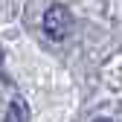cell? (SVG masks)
<instances>
[{"mask_svg": "<svg viewBox=\"0 0 122 122\" xmlns=\"http://www.w3.org/2000/svg\"><path fill=\"white\" fill-rule=\"evenodd\" d=\"M44 32L55 41H64L73 32V15L64 3H52L47 12H44Z\"/></svg>", "mask_w": 122, "mask_h": 122, "instance_id": "cell-1", "label": "cell"}, {"mask_svg": "<svg viewBox=\"0 0 122 122\" xmlns=\"http://www.w3.org/2000/svg\"><path fill=\"white\" fill-rule=\"evenodd\" d=\"M6 122H29V108H26V102L20 96L12 99L9 111H6Z\"/></svg>", "mask_w": 122, "mask_h": 122, "instance_id": "cell-2", "label": "cell"}, {"mask_svg": "<svg viewBox=\"0 0 122 122\" xmlns=\"http://www.w3.org/2000/svg\"><path fill=\"white\" fill-rule=\"evenodd\" d=\"M93 122H113V119H93Z\"/></svg>", "mask_w": 122, "mask_h": 122, "instance_id": "cell-3", "label": "cell"}]
</instances>
